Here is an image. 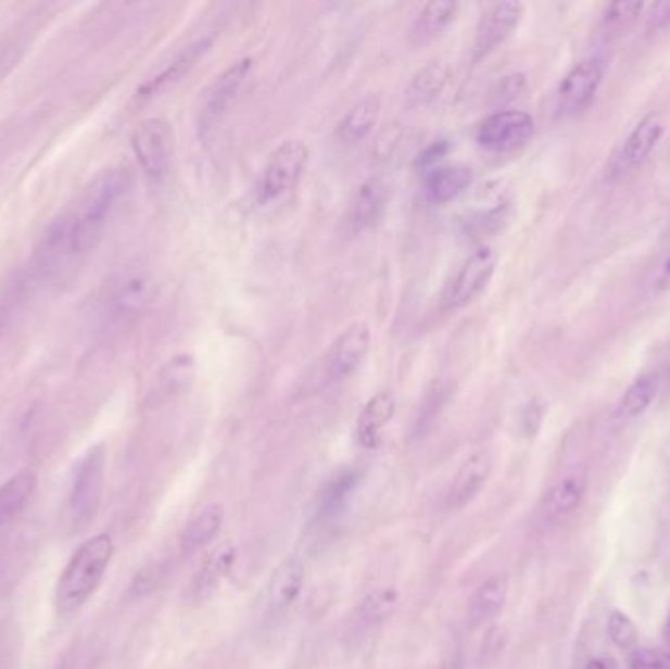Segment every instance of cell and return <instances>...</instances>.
I'll use <instances>...</instances> for the list:
<instances>
[{
    "label": "cell",
    "mask_w": 670,
    "mask_h": 669,
    "mask_svg": "<svg viewBox=\"0 0 670 669\" xmlns=\"http://www.w3.org/2000/svg\"><path fill=\"white\" fill-rule=\"evenodd\" d=\"M130 187V172L124 167L99 173L77 203L46 233L38 252L41 267L60 269L61 265L89 254L101 240Z\"/></svg>",
    "instance_id": "1"
},
{
    "label": "cell",
    "mask_w": 670,
    "mask_h": 669,
    "mask_svg": "<svg viewBox=\"0 0 670 669\" xmlns=\"http://www.w3.org/2000/svg\"><path fill=\"white\" fill-rule=\"evenodd\" d=\"M114 556L111 534H97L83 542L61 571L55 585V607L61 615L77 613L104 579Z\"/></svg>",
    "instance_id": "2"
},
{
    "label": "cell",
    "mask_w": 670,
    "mask_h": 669,
    "mask_svg": "<svg viewBox=\"0 0 670 669\" xmlns=\"http://www.w3.org/2000/svg\"><path fill=\"white\" fill-rule=\"evenodd\" d=\"M104 474H106V447L97 444L90 447L75 466L67 501V513L73 528L80 530L97 517L104 491Z\"/></svg>",
    "instance_id": "3"
},
{
    "label": "cell",
    "mask_w": 670,
    "mask_h": 669,
    "mask_svg": "<svg viewBox=\"0 0 670 669\" xmlns=\"http://www.w3.org/2000/svg\"><path fill=\"white\" fill-rule=\"evenodd\" d=\"M311 150L301 140H287L273 152L260 181L261 203H275L291 193L306 172Z\"/></svg>",
    "instance_id": "4"
},
{
    "label": "cell",
    "mask_w": 670,
    "mask_h": 669,
    "mask_svg": "<svg viewBox=\"0 0 670 669\" xmlns=\"http://www.w3.org/2000/svg\"><path fill=\"white\" fill-rule=\"evenodd\" d=\"M131 146L143 173L151 181H163L173 165L175 132L169 121L148 118L134 130Z\"/></svg>",
    "instance_id": "5"
},
{
    "label": "cell",
    "mask_w": 670,
    "mask_h": 669,
    "mask_svg": "<svg viewBox=\"0 0 670 669\" xmlns=\"http://www.w3.org/2000/svg\"><path fill=\"white\" fill-rule=\"evenodd\" d=\"M498 267V254L491 245H482L460 265L459 272L451 279L447 291L443 294V308L457 311L472 303L491 283Z\"/></svg>",
    "instance_id": "6"
},
{
    "label": "cell",
    "mask_w": 670,
    "mask_h": 669,
    "mask_svg": "<svg viewBox=\"0 0 670 669\" xmlns=\"http://www.w3.org/2000/svg\"><path fill=\"white\" fill-rule=\"evenodd\" d=\"M253 61L250 58L231 63L226 72H222L211 87L202 94L201 104V134L212 136L214 128H218L222 118L228 114L231 104L238 101L243 85L250 77Z\"/></svg>",
    "instance_id": "7"
},
{
    "label": "cell",
    "mask_w": 670,
    "mask_h": 669,
    "mask_svg": "<svg viewBox=\"0 0 670 669\" xmlns=\"http://www.w3.org/2000/svg\"><path fill=\"white\" fill-rule=\"evenodd\" d=\"M535 132V122L523 111H501L486 116L477 128V142L494 153H510L523 148Z\"/></svg>",
    "instance_id": "8"
},
{
    "label": "cell",
    "mask_w": 670,
    "mask_h": 669,
    "mask_svg": "<svg viewBox=\"0 0 670 669\" xmlns=\"http://www.w3.org/2000/svg\"><path fill=\"white\" fill-rule=\"evenodd\" d=\"M606 65L602 58H586L579 61L562 77L557 91V109L562 116L581 114L591 106L596 92L601 89Z\"/></svg>",
    "instance_id": "9"
},
{
    "label": "cell",
    "mask_w": 670,
    "mask_h": 669,
    "mask_svg": "<svg viewBox=\"0 0 670 669\" xmlns=\"http://www.w3.org/2000/svg\"><path fill=\"white\" fill-rule=\"evenodd\" d=\"M523 4L520 2H496L482 14L472 41V61L486 60L510 38L523 18Z\"/></svg>",
    "instance_id": "10"
},
{
    "label": "cell",
    "mask_w": 670,
    "mask_h": 669,
    "mask_svg": "<svg viewBox=\"0 0 670 669\" xmlns=\"http://www.w3.org/2000/svg\"><path fill=\"white\" fill-rule=\"evenodd\" d=\"M372 332L369 325L355 323L341 332L326 355V374L331 381H345L359 369L369 355Z\"/></svg>",
    "instance_id": "11"
},
{
    "label": "cell",
    "mask_w": 670,
    "mask_h": 669,
    "mask_svg": "<svg viewBox=\"0 0 670 669\" xmlns=\"http://www.w3.org/2000/svg\"><path fill=\"white\" fill-rule=\"evenodd\" d=\"M155 293V283L150 272L143 267H131L114 285L111 293V313L118 320H130L141 315Z\"/></svg>",
    "instance_id": "12"
},
{
    "label": "cell",
    "mask_w": 670,
    "mask_h": 669,
    "mask_svg": "<svg viewBox=\"0 0 670 669\" xmlns=\"http://www.w3.org/2000/svg\"><path fill=\"white\" fill-rule=\"evenodd\" d=\"M662 132H665V126L657 114H647L645 118H641L616 153L614 163H611V172L616 175H628L633 169H637L657 148Z\"/></svg>",
    "instance_id": "13"
},
{
    "label": "cell",
    "mask_w": 670,
    "mask_h": 669,
    "mask_svg": "<svg viewBox=\"0 0 670 669\" xmlns=\"http://www.w3.org/2000/svg\"><path fill=\"white\" fill-rule=\"evenodd\" d=\"M391 203V187L382 179L363 182L351 199L347 228L351 233H363L375 228Z\"/></svg>",
    "instance_id": "14"
},
{
    "label": "cell",
    "mask_w": 670,
    "mask_h": 669,
    "mask_svg": "<svg viewBox=\"0 0 670 669\" xmlns=\"http://www.w3.org/2000/svg\"><path fill=\"white\" fill-rule=\"evenodd\" d=\"M589 485L591 476L584 466L574 467L560 477L559 481L551 487L543 503V513L547 520L559 522L570 517L572 513H577L586 498Z\"/></svg>",
    "instance_id": "15"
},
{
    "label": "cell",
    "mask_w": 670,
    "mask_h": 669,
    "mask_svg": "<svg viewBox=\"0 0 670 669\" xmlns=\"http://www.w3.org/2000/svg\"><path fill=\"white\" fill-rule=\"evenodd\" d=\"M211 48V38H201V40L192 41L190 46L180 51L175 60L170 61L163 72L157 73L155 77H151L150 81L141 85L140 91H138V99L150 101L153 97H160L161 92L173 89L177 83L182 81L192 72V67H197V63L202 60V55Z\"/></svg>",
    "instance_id": "16"
},
{
    "label": "cell",
    "mask_w": 670,
    "mask_h": 669,
    "mask_svg": "<svg viewBox=\"0 0 670 669\" xmlns=\"http://www.w3.org/2000/svg\"><path fill=\"white\" fill-rule=\"evenodd\" d=\"M492 474V456L489 452H477L459 467L457 476L451 481L450 505L453 508L467 507L481 495L482 489L489 483Z\"/></svg>",
    "instance_id": "17"
},
{
    "label": "cell",
    "mask_w": 670,
    "mask_h": 669,
    "mask_svg": "<svg viewBox=\"0 0 670 669\" xmlns=\"http://www.w3.org/2000/svg\"><path fill=\"white\" fill-rule=\"evenodd\" d=\"M396 413V396L391 391H379L361 408L357 418V440L367 450H377L382 442L384 428L391 425Z\"/></svg>",
    "instance_id": "18"
},
{
    "label": "cell",
    "mask_w": 670,
    "mask_h": 669,
    "mask_svg": "<svg viewBox=\"0 0 670 669\" xmlns=\"http://www.w3.org/2000/svg\"><path fill=\"white\" fill-rule=\"evenodd\" d=\"M304 566L301 559L287 558L273 571L267 588V607L270 613H285L291 608L304 589Z\"/></svg>",
    "instance_id": "19"
},
{
    "label": "cell",
    "mask_w": 670,
    "mask_h": 669,
    "mask_svg": "<svg viewBox=\"0 0 670 669\" xmlns=\"http://www.w3.org/2000/svg\"><path fill=\"white\" fill-rule=\"evenodd\" d=\"M508 578L502 573L484 579L469 598L467 619L470 627H481L484 622L496 619L508 601Z\"/></svg>",
    "instance_id": "20"
},
{
    "label": "cell",
    "mask_w": 670,
    "mask_h": 669,
    "mask_svg": "<svg viewBox=\"0 0 670 669\" xmlns=\"http://www.w3.org/2000/svg\"><path fill=\"white\" fill-rule=\"evenodd\" d=\"M236 547L224 546L214 552L211 558L202 564L201 569L190 579L189 597L192 603H202L211 598L216 589L220 588L222 581L228 578L233 564H236Z\"/></svg>",
    "instance_id": "21"
},
{
    "label": "cell",
    "mask_w": 670,
    "mask_h": 669,
    "mask_svg": "<svg viewBox=\"0 0 670 669\" xmlns=\"http://www.w3.org/2000/svg\"><path fill=\"white\" fill-rule=\"evenodd\" d=\"M224 518H226V513L220 505L202 508L201 513L190 520L180 534L182 558H192V556L201 554L204 547L211 546V542H214L220 534Z\"/></svg>",
    "instance_id": "22"
},
{
    "label": "cell",
    "mask_w": 670,
    "mask_h": 669,
    "mask_svg": "<svg viewBox=\"0 0 670 669\" xmlns=\"http://www.w3.org/2000/svg\"><path fill=\"white\" fill-rule=\"evenodd\" d=\"M382 101L379 94H367L355 102L338 124V138L345 146H357L369 138L379 122Z\"/></svg>",
    "instance_id": "23"
},
{
    "label": "cell",
    "mask_w": 670,
    "mask_h": 669,
    "mask_svg": "<svg viewBox=\"0 0 670 669\" xmlns=\"http://www.w3.org/2000/svg\"><path fill=\"white\" fill-rule=\"evenodd\" d=\"M459 2L453 0H435L428 2L412 22L410 38L414 43H428V41L440 38L443 31L450 28L453 21L457 18Z\"/></svg>",
    "instance_id": "24"
},
{
    "label": "cell",
    "mask_w": 670,
    "mask_h": 669,
    "mask_svg": "<svg viewBox=\"0 0 670 669\" xmlns=\"http://www.w3.org/2000/svg\"><path fill=\"white\" fill-rule=\"evenodd\" d=\"M363 471L355 467L341 469L324 485L320 493V517L336 518L350 505L351 497L359 489Z\"/></svg>",
    "instance_id": "25"
},
{
    "label": "cell",
    "mask_w": 670,
    "mask_h": 669,
    "mask_svg": "<svg viewBox=\"0 0 670 669\" xmlns=\"http://www.w3.org/2000/svg\"><path fill=\"white\" fill-rule=\"evenodd\" d=\"M38 479L31 471H21L0 485V528L12 525L28 507Z\"/></svg>",
    "instance_id": "26"
},
{
    "label": "cell",
    "mask_w": 670,
    "mask_h": 669,
    "mask_svg": "<svg viewBox=\"0 0 670 669\" xmlns=\"http://www.w3.org/2000/svg\"><path fill=\"white\" fill-rule=\"evenodd\" d=\"M472 182V172L463 165H447V167H433L426 191L431 203L447 204L465 193Z\"/></svg>",
    "instance_id": "27"
},
{
    "label": "cell",
    "mask_w": 670,
    "mask_h": 669,
    "mask_svg": "<svg viewBox=\"0 0 670 669\" xmlns=\"http://www.w3.org/2000/svg\"><path fill=\"white\" fill-rule=\"evenodd\" d=\"M401 595L394 588L377 589L361 601L355 613V622L361 630H370L382 624L399 607Z\"/></svg>",
    "instance_id": "28"
},
{
    "label": "cell",
    "mask_w": 670,
    "mask_h": 669,
    "mask_svg": "<svg viewBox=\"0 0 670 669\" xmlns=\"http://www.w3.org/2000/svg\"><path fill=\"white\" fill-rule=\"evenodd\" d=\"M450 81V67L441 61H431L414 75L408 87V101L412 104H428L433 101Z\"/></svg>",
    "instance_id": "29"
},
{
    "label": "cell",
    "mask_w": 670,
    "mask_h": 669,
    "mask_svg": "<svg viewBox=\"0 0 670 669\" xmlns=\"http://www.w3.org/2000/svg\"><path fill=\"white\" fill-rule=\"evenodd\" d=\"M657 393H659L657 376L643 374V376L637 377L621 396V415L628 416V418H637L643 413H647V408L653 405Z\"/></svg>",
    "instance_id": "30"
},
{
    "label": "cell",
    "mask_w": 670,
    "mask_h": 669,
    "mask_svg": "<svg viewBox=\"0 0 670 669\" xmlns=\"http://www.w3.org/2000/svg\"><path fill=\"white\" fill-rule=\"evenodd\" d=\"M643 9H645L643 2H614L602 14L598 30L606 40L621 36L623 31L630 30L631 26L635 24Z\"/></svg>",
    "instance_id": "31"
},
{
    "label": "cell",
    "mask_w": 670,
    "mask_h": 669,
    "mask_svg": "<svg viewBox=\"0 0 670 669\" xmlns=\"http://www.w3.org/2000/svg\"><path fill=\"white\" fill-rule=\"evenodd\" d=\"M194 377V364L189 355H179L169 359L161 369L157 387L163 395H177L185 387L190 386Z\"/></svg>",
    "instance_id": "32"
},
{
    "label": "cell",
    "mask_w": 670,
    "mask_h": 669,
    "mask_svg": "<svg viewBox=\"0 0 670 669\" xmlns=\"http://www.w3.org/2000/svg\"><path fill=\"white\" fill-rule=\"evenodd\" d=\"M608 636L616 648L623 649V652H633L637 648V642H640V632L637 627L633 624V620L621 613V610H614L608 617Z\"/></svg>",
    "instance_id": "33"
},
{
    "label": "cell",
    "mask_w": 670,
    "mask_h": 669,
    "mask_svg": "<svg viewBox=\"0 0 670 669\" xmlns=\"http://www.w3.org/2000/svg\"><path fill=\"white\" fill-rule=\"evenodd\" d=\"M630 669H670V652L635 648L631 652Z\"/></svg>",
    "instance_id": "34"
},
{
    "label": "cell",
    "mask_w": 670,
    "mask_h": 669,
    "mask_svg": "<svg viewBox=\"0 0 670 669\" xmlns=\"http://www.w3.org/2000/svg\"><path fill=\"white\" fill-rule=\"evenodd\" d=\"M543 418H545V405L541 403L540 399H533L523 411V420H521L523 432L528 437H535L540 432L541 425H543Z\"/></svg>",
    "instance_id": "35"
},
{
    "label": "cell",
    "mask_w": 670,
    "mask_h": 669,
    "mask_svg": "<svg viewBox=\"0 0 670 669\" xmlns=\"http://www.w3.org/2000/svg\"><path fill=\"white\" fill-rule=\"evenodd\" d=\"M670 26V2H659L653 4V11L647 21V34H657Z\"/></svg>",
    "instance_id": "36"
},
{
    "label": "cell",
    "mask_w": 670,
    "mask_h": 669,
    "mask_svg": "<svg viewBox=\"0 0 670 669\" xmlns=\"http://www.w3.org/2000/svg\"><path fill=\"white\" fill-rule=\"evenodd\" d=\"M447 152H450V143H431L430 148H428L426 152L420 153V157H418V165H420V167H431V169H433V165L440 162L441 157H445Z\"/></svg>",
    "instance_id": "37"
},
{
    "label": "cell",
    "mask_w": 670,
    "mask_h": 669,
    "mask_svg": "<svg viewBox=\"0 0 670 669\" xmlns=\"http://www.w3.org/2000/svg\"><path fill=\"white\" fill-rule=\"evenodd\" d=\"M523 91H526V77L520 75V73H518V75H510V77H504V79H502V99H514V97H520Z\"/></svg>",
    "instance_id": "38"
},
{
    "label": "cell",
    "mask_w": 670,
    "mask_h": 669,
    "mask_svg": "<svg viewBox=\"0 0 670 669\" xmlns=\"http://www.w3.org/2000/svg\"><path fill=\"white\" fill-rule=\"evenodd\" d=\"M157 571L155 569L150 568L146 569V571H141L138 573V578H136V583H134V591H140V593H150L153 589L157 588Z\"/></svg>",
    "instance_id": "39"
},
{
    "label": "cell",
    "mask_w": 670,
    "mask_h": 669,
    "mask_svg": "<svg viewBox=\"0 0 670 669\" xmlns=\"http://www.w3.org/2000/svg\"><path fill=\"white\" fill-rule=\"evenodd\" d=\"M657 287H659L660 291H669L670 289V254L667 260H665V264L660 267L659 277H657Z\"/></svg>",
    "instance_id": "40"
},
{
    "label": "cell",
    "mask_w": 670,
    "mask_h": 669,
    "mask_svg": "<svg viewBox=\"0 0 670 669\" xmlns=\"http://www.w3.org/2000/svg\"><path fill=\"white\" fill-rule=\"evenodd\" d=\"M584 669H620L618 664L611 658L591 659Z\"/></svg>",
    "instance_id": "41"
},
{
    "label": "cell",
    "mask_w": 670,
    "mask_h": 669,
    "mask_svg": "<svg viewBox=\"0 0 670 669\" xmlns=\"http://www.w3.org/2000/svg\"><path fill=\"white\" fill-rule=\"evenodd\" d=\"M4 328H7V313L0 308V338L4 335Z\"/></svg>",
    "instance_id": "42"
},
{
    "label": "cell",
    "mask_w": 670,
    "mask_h": 669,
    "mask_svg": "<svg viewBox=\"0 0 670 669\" xmlns=\"http://www.w3.org/2000/svg\"><path fill=\"white\" fill-rule=\"evenodd\" d=\"M662 636H665V642L670 646V615L667 622H665V630H662Z\"/></svg>",
    "instance_id": "43"
}]
</instances>
